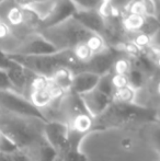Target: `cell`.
Instances as JSON below:
<instances>
[{"mask_svg": "<svg viewBox=\"0 0 160 161\" xmlns=\"http://www.w3.org/2000/svg\"><path fill=\"white\" fill-rule=\"evenodd\" d=\"M39 33L57 52H71L77 47L87 45L96 54L108 46L102 36L86 29L74 17L56 25L42 29Z\"/></svg>", "mask_w": 160, "mask_h": 161, "instance_id": "cell-1", "label": "cell"}, {"mask_svg": "<svg viewBox=\"0 0 160 161\" xmlns=\"http://www.w3.org/2000/svg\"><path fill=\"white\" fill-rule=\"evenodd\" d=\"M157 117L156 111L135 103H120L114 102L97 119H94L93 130L105 129L113 126H120L132 121L154 122Z\"/></svg>", "mask_w": 160, "mask_h": 161, "instance_id": "cell-2", "label": "cell"}, {"mask_svg": "<svg viewBox=\"0 0 160 161\" xmlns=\"http://www.w3.org/2000/svg\"><path fill=\"white\" fill-rule=\"evenodd\" d=\"M0 133L9 138L20 150L25 151L43 131L37 130L23 117H8L0 119Z\"/></svg>", "mask_w": 160, "mask_h": 161, "instance_id": "cell-3", "label": "cell"}, {"mask_svg": "<svg viewBox=\"0 0 160 161\" xmlns=\"http://www.w3.org/2000/svg\"><path fill=\"white\" fill-rule=\"evenodd\" d=\"M0 108L13 116L33 119L44 124L48 122L44 113L33 105L28 97L12 90L0 91Z\"/></svg>", "mask_w": 160, "mask_h": 161, "instance_id": "cell-4", "label": "cell"}, {"mask_svg": "<svg viewBox=\"0 0 160 161\" xmlns=\"http://www.w3.org/2000/svg\"><path fill=\"white\" fill-rule=\"evenodd\" d=\"M122 56L120 49L108 45L103 49H101L100 52L93 54L90 57V59H88L86 63L79 65L76 72L88 71L98 75V76H102V75H105L111 71L114 64Z\"/></svg>", "mask_w": 160, "mask_h": 161, "instance_id": "cell-5", "label": "cell"}, {"mask_svg": "<svg viewBox=\"0 0 160 161\" xmlns=\"http://www.w3.org/2000/svg\"><path fill=\"white\" fill-rule=\"evenodd\" d=\"M57 53L55 48L39 32L31 33L20 41L19 45L11 55L39 56Z\"/></svg>", "mask_w": 160, "mask_h": 161, "instance_id": "cell-6", "label": "cell"}, {"mask_svg": "<svg viewBox=\"0 0 160 161\" xmlns=\"http://www.w3.org/2000/svg\"><path fill=\"white\" fill-rule=\"evenodd\" d=\"M69 127L68 124L59 121H48L44 124L43 136L58 153V156L65 150L68 140Z\"/></svg>", "mask_w": 160, "mask_h": 161, "instance_id": "cell-7", "label": "cell"}, {"mask_svg": "<svg viewBox=\"0 0 160 161\" xmlns=\"http://www.w3.org/2000/svg\"><path fill=\"white\" fill-rule=\"evenodd\" d=\"M6 72H7V76H8L11 86H12L13 91L24 96L25 91H29L30 83H31V81H32V79L34 78L35 74L31 72L30 70L25 69V68L22 67L21 65L15 63L14 60H13L12 66H11Z\"/></svg>", "mask_w": 160, "mask_h": 161, "instance_id": "cell-8", "label": "cell"}, {"mask_svg": "<svg viewBox=\"0 0 160 161\" xmlns=\"http://www.w3.org/2000/svg\"><path fill=\"white\" fill-rule=\"evenodd\" d=\"M85 108H87L88 113L91 115L93 119L100 116L112 103V99L110 97L105 96L98 89H93L91 91L87 92L80 96Z\"/></svg>", "mask_w": 160, "mask_h": 161, "instance_id": "cell-9", "label": "cell"}, {"mask_svg": "<svg viewBox=\"0 0 160 161\" xmlns=\"http://www.w3.org/2000/svg\"><path fill=\"white\" fill-rule=\"evenodd\" d=\"M76 11H77L76 8L69 0H57L48 17L40 23L39 31L42 29L56 25V24L67 20L68 18H71L75 14Z\"/></svg>", "mask_w": 160, "mask_h": 161, "instance_id": "cell-10", "label": "cell"}, {"mask_svg": "<svg viewBox=\"0 0 160 161\" xmlns=\"http://www.w3.org/2000/svg\"><path fill=\"white\" fill-rule=\"evenodd\" d=\"M73 17L79 23L82 24L86 29L103 37L105 33V29H107V24H105L104 17L102 15L101 11H76Z\"/></svg>", "mask_w": 160, "mask_h": 161, "instance_id": "cell-11", "label": "cell"}, {"mask_svg": "<svg viewBox=\"0 0 160 161\" xmlns=\"http://www.w3.org/2000/svg\"><path fill=\"white\" fill-rule=\"evenodd\" d=\"M24 153L32 161H56L58 153L48 144L43 134Z\"/></svg>", "mask_w": 160, "mask_h": 161, "instance_id": "cell-12", "label": "cell"}, {"mask_svg": "<svg viewBox=\"0 0 160 161\" xmlns=\"http://www.w3.org/2000/svg\"><path fill=\"white\" fill-rule=\"evenodd\" d=\"M85 137L86 136L69 129L67 146L59 155L62 157V161H88V157L80 148Z\"/></svg>", "mask_w": 160, "mask_h": 161, "instance_id": "cell-13", "label": "cell"}, {"mask_svg": "<svg viewBox=\"0 0 160 161\" xmlns=\"http://www.w3.org/2000/svg\"><path fill=\"white\" fill-rule=\"evenodd\" d=\"M100 76L92 72L88 71H80L74 74L73 81H71L70 90L69 91L73 93L81 96L87 92L91 91V90L96 89L97 85L99 82Z\"/></svg>", "mask_w": 160, "mask_h": 161, "instance_id": "cell-14", "label": "cell"}, {"mask_svg": "<svg viewBox=\"0 0 160 161\" xmlns=\"http://www.w3.org/2000/svg\"><path fill=\"white\" fill-rule=\"evenodd\" d=\"M136 0H104V3L101 9V13L103 17L107 15H122L126 14L130 9Z\"/></svg>", "mask_w": 160, "mask_h": 161, "instance_id": "cell-15", "label": "cell"}, {"mask_svg": "<svg viewBox=\"0 0 160 161\" xmlns=\"http://www.w3.org/2000/svg\"><path fill=\"white\" fill-rule=\"evenodd\" d=\"M93 123L94 119L89 114V113H82L77 116L69 119L68 127L71 130L80 134V135L87 136L90 131L93 130Z\"/></svg>", "mask_w": 160, "mask_h": 161, "instance_id": "cell-16", "label": "cell"}, {"mask_svg": "<svg viewBox=\"0 0 160 161\" xmlns=\"http://www.w3.org/2000/svg\"><path fill=\"white\" fill-rule=\"evenodd\" d=\"M73 77H74V72L71 71V69L66 67H62L56 70L48 80L53 85H55L57 88H59L62 91L68 92L70 90Z\"/></svg>", "mask_w": 160, "mask_h": 161, "instance_id": "cell-17", "label": "cell"}, {"mask_svg": "<svg viewBox=\"0 0 160 161\" xmlns=\"http://www.w3.org/2000/svg\"><path fill=\"white\" fill-rule=\"evenodd\" d=\"M126 78H127V83L132 89L135 91H138L143 88L144 83L146 80V76L141 71V70L136 69V68L130 67L128 72L126 74Z\"/></svg>", "mask_w": 160, "mask_h": 161, "instance_id": "cell-18", "label": "cell"}, {"mask_svg": "<svg viewBox=\"0 0 160 161\" xmlns=\"http://www.w3.org/2000/svg\"><path fill=\"white\" fill-rule=\"evenodd\" d=\"M135 96H136V91L132 89L130 86H125L114 91L112 101L120 102V103H134Z\"/></svg>", "mask_w": 160, "mask_h": 161, "instance_id": "cell-19", "label": "cell"}, {"mask_svg": "<svg viewBox=\"0 0 160 161\" xmlns=\"http://www.w3.org/2000/svg\"><path fill=\"white\" fill-rule=\"evenodd\" d=\"M77 11H101L104 0H69Z\"/></svg>", "mask_w": 160, "mask_h": 161, "instance_id": "cell-20", "label": "cell"}, {"mask_svg": "<svg viewBox=\"0 0 160 161\" xmlns=\"http://www.w3.org/2000/svg\"><path fill=\"white\" fill-rule=\"evenodd\" d=\"M97 89H98L99 91L102 92V93H104L105 96L110 97L111 99L113 97L115 88H114L113 82H112V72L111 71L100 76L99 82H98V85H97Z\"/></svg>", "mask_w": 160, "mask_h": 161, "instance_id": "cell-21", "label": "cell"}, {"mask_svg": "<svg viewBox=\"0 0 160 161\" xmlns=\"http://www.w3.org/2000/svg\"><path fill=\"white\" fill-rule=\"evenodd\" d=\"M12 64H13V60L9 57V55H7L2 51H0V70L7 71L12 66Z\"/></svg>", "mask_w": 160, "mask_h": 161, "instance_id": "cell-22", "label": "cell"}, {"mask_svg": "<svg viewBox=\"0 0 160 161\" xmlns=\"http://www.w3.org/2000/svg\"><path fill=\"white\" fill-rule=\"evenodd\" d=\"M6 90H12V86H11L9 78L7 76V72L3 70H0V91H6Z\"/></svg>", "mask_w": 160, "mask_h": 161, "instance_id": "cell-23", "label": "cell"}, {"mask_svg": "<svg viewBox=\"0 0 160 161\" xmlns=\"http://www.w3.org/2000/svg\"><path fill=\"white\" fill-rule=\"evenodd\" d=\"M0 161H12L11 160V155L0 153Z\"/></svg>", "mask_w": 160, "mask_h": 161, "instance_id": "cell-24", "label": "cell"}, {"mask_svg": "<svg viewBox=\"0 0 160 161\" xmlns=\"http://www.w3.org/2000/svg\"><path fill=\"white\" fill-rule=\"evenodd\" d=\"M34 1H43V0H32V2H34Z\"/></svg>", "mask_w": 160, "mask_h": 161, "instance_id": "cell-25", "label": "cell"}, {"mask_svg": "<svg viewBox=\"0 0 160 161\" xmlns=\"http://www.w3.org/2000/svg\"><path fill=\"white\" fill-rule=\"evenodd\" d=\"M1 112L2 111H1V108H0V117H1Z\"/></svg>", "mask_w": 160, "mask_h": 161, "instance_id": "cell-26", "label": "cell"}, {"mask_svg": "<svg viewBox=\"0 0 160 161\" xmlns=\"http://www.w3.org/2000/svg\"><path fill=\"white\" fill-rule=\"evenodd\" d=\"M2 1H4V0H0V2H2Z\"/></svg>", "mask_w": 160, "mask_h": 161, "instance_id": "cell-27", "label": "cell"}, {"mask_svg": "<svg viewBox=\"0 0 160 161\" xmlns=\"http://www.w3.org/2000/svg\"><path fill=\"white\" fill-rule=\"evenodd\" d=\"M0 135H1V134H0Z\"/></svg>", "mask_w": 160, "mask_h": 161, "instance_id": "cell-28", "label": "cell"}, {"mask_svg": "<svg viewBox=\"0 0 160 161\" xmlns=\"http://www.w3.org/2000/svg\"><path fill=\"white\" fill-rule=\"evenodd\" d=\"M31 161H32V160H31Z\"/></svg>", "mask_w": 160, "mask_h": 161, "instance_id": "cell-29", "label": "cell"}]
</instances>
